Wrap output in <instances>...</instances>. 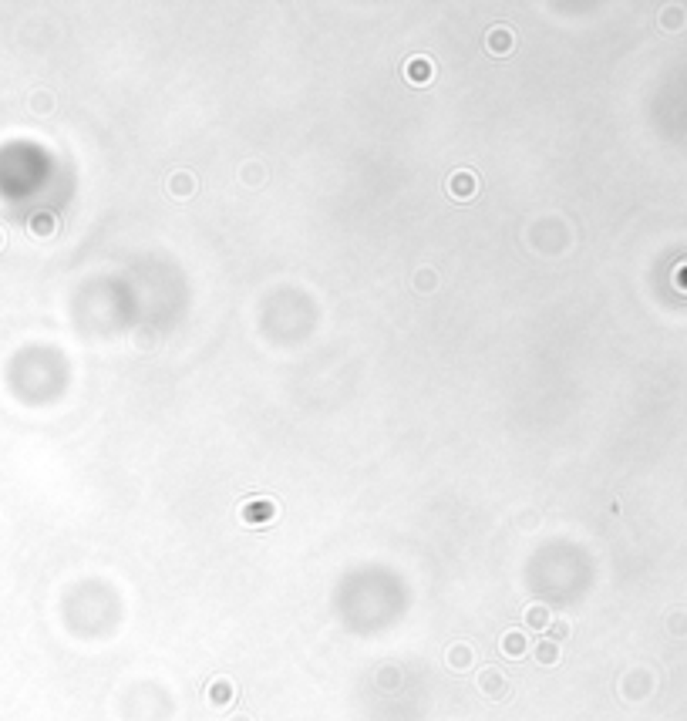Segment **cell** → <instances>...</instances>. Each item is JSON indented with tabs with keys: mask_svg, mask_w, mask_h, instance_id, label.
<instances>
[{
	"mask_svg": "<svg viewBox=\"0 0 687 721\" xmlns=\"http://www.w3.org/2000/svg\"><path fill=\"white\" fill-rule=\"evenodd\" d=\"M445 189H448V196H455V199H469V196H475V189H478V175H472L469 169H458L448 175Z\"/></svg>",
	"mask_w": 687,
	"mask_h": 721,
	"instance_id": "1",
	"label": "cell"
},
{
	"mask_svg": "<svg viewBox=\"0 0 687 721\" xmlns=\"http://www.w3.org/2000/svg\"><path fill=\"white\" fill-rule=\"evenodd\" d=\"M404 78H408L411 85H428V81L435 78V61L425 58V54H411V58L404 61Z\"/></svg>",
	"mask_w": 687,
	"mask_h": 721,
	"instance_id": "2",
	"label": "cell"
},
{
	"mask_svg": "<svg viewBox=\"0 0 687 721\" xmlns=\"http://www.w3.org/2000/svg\"><path fill=\"white\" fill-rule=\"evenodd\" d=\"M485 47H489L492 54H509V51L516 47V34H512V27L492 24L489 34H485Z\"/></svg>",
	"mask_w": 687,
	"mask_h": 721,
	"instance_id": "3",
	"label": "cell"
},
{
	"mask_svg": "<svg viewBox=\"0 0 687 721\" xmlns=\"http://www.w3.org/2000/svg\"><path fill=\"white\" fill-rule=\"evenodd\" d=\"M273 512H276V506L270 503V499H249L243 506V519L246 522H266V519H273Z\"/></svg>",
	"mask_w": 687,
	"mask_h": 721,
	"instance_id": "4",
	"label": "cell"
},
{
	"mask_svg": "<svg viewBox=\"0 0 687 721\" xmlns=\"http://www.w3.org/2000/svg\"><path fill=\"white\" fill-rule=\"evenodd\" d=\"M168 192H172L175 199H185V196L196 192V179H192L189 172H175V175L168 179Z\"/></svg>",
	"mask_w": 687,
	"mask_h": 721,
	"instance_id": "5",
	"label": "cell"
},
{
	"mask_svg": "<svg viewBox=\"0 0 687 721\" xmlns=\"http://www.w3.org/2000/svg\"><path fill=\"white\" fill-rule=\"evenodd\" d=\"M58 230V219L51 213H34L31 219V233H37V236H51V233Z\"/></svg>",
	"mask_w": 687,
	"mask_h": 721,
	"instance_id": "6",
	"label": "cell"
},
{
	"mask_svg": "<svg viewBox=\"0 0 687 721\" xmlns=\"http://www.w3.org/2000/svg\"><path fill=\"white\" fill-rule=\"evenodd\" d=\"M536 658L543 660V664H552V660L559 658V651H556V644H550V641H543V644L536 647Z\"/></svg>",
	"mask_w": 687,
	"mask_h": 721,
	"instance_id": "7",
	"label": "cell"
},
{
	"mask_svg": "<svg viewBox=\"0 0 687 721\" xmlns=\"http://www.w3.org/2000/svg\"><path fill=\"white\" fill-rule=\"evenodd\" d=\"M414 283H418V290H435V273H431V270H421V273L414 276Z\"/></svg>",
	"mask_w": 687,
	"mask_h": 721,
	"instance_id": "8",
	"label": "cell"
},
{
	"mask_svg": "<svg viewBox=\"0 0 687 721\" xmlns=\"http://www.w3.org/2000/svg\"><path fill=\"white\" fill-rule=\"evenodd\" d=\"M526 620H529L533 627H543V624H546V607H529Z\"/></svg>",
	"mask_w": 687,
	"mask_h": 721,
	"instance_id": "9",
	"label": "cell"
},
{
	"mask_svg": "<svg viewBox=\"0 0 687 721\" xmlns=\"http://www.w3.org/2000/svg\"><path fill=\"white\" fill-rule=\"evenodd\" d=\"M502 647L509 651V654H522V637H519V634H505Z\"/></svg>",
	"mask_w": 687,
	"mask_h": 721,
	"instance_id": "10",
	"label": "cell"
}]
</instances>
